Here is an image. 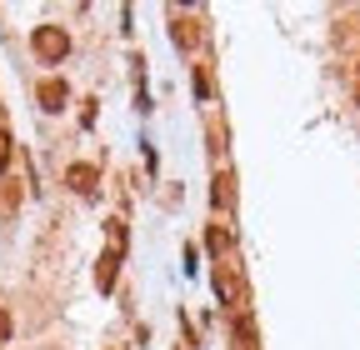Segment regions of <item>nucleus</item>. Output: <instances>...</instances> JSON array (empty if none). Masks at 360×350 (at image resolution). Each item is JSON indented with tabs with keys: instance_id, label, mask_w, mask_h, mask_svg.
<instances>
[{
	"instance_id": "obj_1",
	"label": "nucleus",
	"mask_w": 360,
	"mask_h": 350,
	"mask_svg": "<svg viewBox=\"0 0 360 350\" xmlns=\"http://www.w3.org/2000/svg\"><path fill=\"white\" fill-rule=\"evenodd\" d=\"M30 51H35L40 60H51V65H56V60L70 56V35H65L60 25H40V30L30 35Z\"/></svg>"
},
{
	"instance_id": "obj_2",
	"label": "nucleus",
	"mask_w": 360,
	"mask_h": 350,
	"mask_svg": "<svg viewBox=\"0 0 360 350\" xmlns=\"http://www.w3.org/2000/svg\"><path fill=\"white\" fill-rule=\"evenodd\" d=\"M65 186L90 200V195L101 190V170H96V165H70V170H65Z\"/></svg>"
},
{
	"instance_id": "obj_3",
	"label": "nucleus",
	"mask_w": 360,
	"mask_h": 350,
	"mask_svg": "<svg viewBox=\"0 0 360 350\" xmlns=\"http://www.w3.org/2000/svg\"><path fill=\"white\" fill-rule=\"evenodd\" d=\"M70 91H65V80H40V105L45 110H65Z\"/></svg>"
},
{
	"instance_id": "obj_4",
	"label": "nucleus",
	"mask_w": 360,
	"mask_h": 350,
	"mask_svg": "<svg viewBox=\"0 0 360 350\" xmlns=\"http://www.w3.org/2000/svg\"><path fill=\"white\" fill-rule=\"evenodd\" d=\"M115 271H120V250H105L101 266H96V285L101 290H115Z\"/></svg>"
},
{
	"instance_id": "obj_5",
	"label": "nucleus",
	"mask_w": 360,
	"mask_h": 350,
	"mask_svg": "<svg viewBox=\"0 0 360 350\" xmlns=\"http://www.w3.org/2000/svg\"><path fill=\"white\" fill-rule=\"evenodd\" d=\"M215 295H220L225 305H236V300H240V280H236L231 271H215Z\"/></svg>"
},
{
	"instance_id": "obj_6",
	"label": "nucleus",
	"mask_w": 360,
	"mask_h": 350,
	"mask_svg": "<svg viewBox=\"0 0 360 350\" xmlns=\"http://www.w3.org/2000/svg\"><path fill=\"white\" fill-rule=\"evenodd\" d=\"M231 245H236V231H231V226H210V231H205V250L220 255V250H231Z\"/></svg>"
},
{
	"instance_id": "obj_7",
	"label": "nucleus",
	"mask_w": 360,
	"mask_h": 350,
	"mask_svg": "<svg viewBox=\"0 0 360 350\" xmlns=\"http://www.w3.org/2000/svg\"><path fill=\"white\" fill-rule=\"evenodd\" d=\"M170 35H175V46H186V51H191V46H200V25H195V20H175V25H170Z\"/></svg>"
},
{
	"instance_id": "obj_8",
	"label": "nucleus",
	"mask_w": 360,
	"mask_h": 350,
	"mask_svg": "<svg viewBox=\"0 0 360 350\" xmlns=\"http://www.w3.org/2000/svg\"><path fill=\"white\" fill-rule=\"evenodd\" d=\"M210 200L225 210V205H236V181L231 175H215V190H210Z\"/></svg>"
},
{
	"instance_id": "obj_9",
	"label": "nucleus",
	"mask_w": 360,
	"mask_h": 350,
	"mask_svg": "<svg viewBox=\"0 0 360 350\" xmlns=\"http://www.w3.org/2000/svg\"><path fill=\"white\" fill-rule=\"evenodd\" d=\"M11 155H15V150H11V136H0V170L11 165Z\"/></svg>"
},
{
	"instance_id": "obj_10",
	"label": "nucleus",
	"mask_w": 360,
	"mask_h": 350,
	"mask_svg": "<svg viewBox=\"0 0 360 350\" xmlns=\"http://www.w3.org/2000/svg\"><path fill=\"white\" fill-rule=\"evenodd\" d=\"M0 340H11V316L0 311Z\"/></svg>"
},
{
	"instance_id": "obj_11",
	"label": "nucleus",
	"mask_w": 360,
	"mask_h": 350,
	"mask_svg": "<svg viewBox=\"0 0 360 350\" xmlns=\"http://www.w3.org/2000/svg\"><path fill=\"white\" fill-rule=\"evenodd\" d=\"M240 350H250V345H240Z\"/></svg>"
}]
</instances>
